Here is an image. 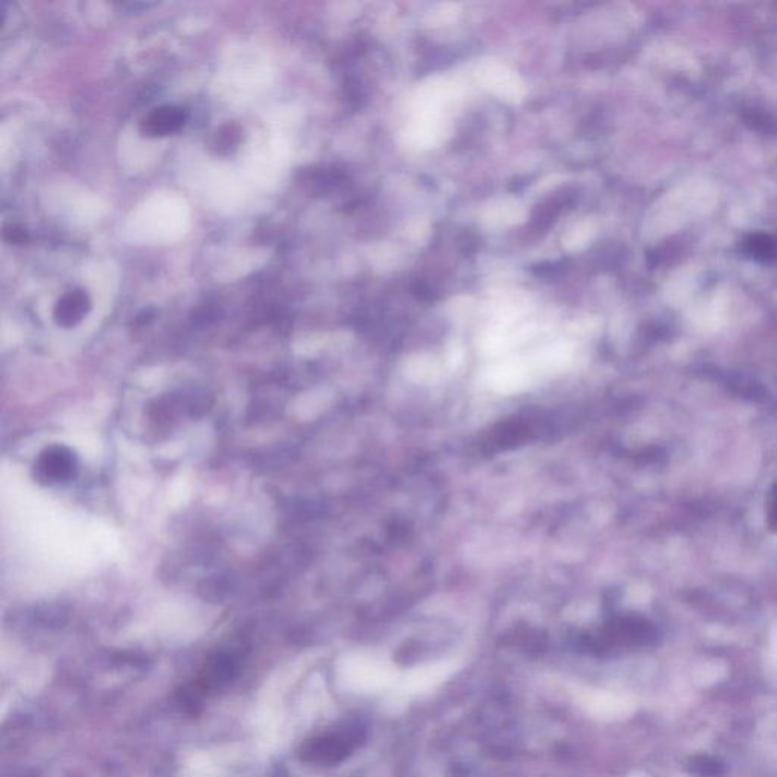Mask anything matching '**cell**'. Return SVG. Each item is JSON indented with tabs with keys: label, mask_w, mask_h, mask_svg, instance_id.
<instances>
[{
	"label": "cell",
	"mask_w": 777,
	"mask_h": 777,
	"mask_svg": "<svg viewBox=\"0 0 777 777\" xmlns=\"http://www.w3.org/2000/svg\"><path fill=\"white\" fill-rule=\"evenodd\" d=\"M360 740H362L360 729L353 726L343 727L307 741L299 750V758L309 764H339L353 753V750L359 746Z\"/></svg>",
	"instance_id": "obj_1"
},
{
	"label": "cell",
	"mask_w": 777,
	"mask_h": 777,
	"mask_svg": "<svg viewBox=\"0 0 777 777\" xmlns=\"http://www.w3.org/2000/svg\"><path fill=\"white\" fill-rule=\"evenodd\" d=\"M78 460L66 447H51L41 453L35 465L38 480L45 483L69 482L75 477Z\"/></svg>",
	"instance_id": "obj_2"
},
{
	"label": "cell",
	"mask_w": 777,
	"mask_h": 777,
	"mask_svg": "<svg viewBox=\"0 0 777 777\" xmlns=\"http://www.w3.org/2000/svg\"><path fill=\"white\" fill-rule=\"evenodd\" d=\"M239 658L234 653H218L210 658L196 683V693H207L214 689L224 688L237 676Z\"/></svg>",
	"instance_id": "obj_3"
},
{
	"label": "cell",
	"mask_w": 777,
	"mask_h": 777,
	"mask_svg": "<svg viewBox=\"0 0 777 777\" xmlns=\"http://www.w3.org/2000/svg\"><path fill=\"white\" fill-rule=\"evenodd\" d=\"M186 120L187 113L183 108L175 107V105H164V107L155 108L143 119L142 131L146 136H167V134L177 133L178 129L183 128Z\"/></svg>",
	"instance_id": "obj_4"
},
{
	"label": "cell",
	"mask_w": 777,
	"mask_h": 777,
	"mask_svg": "<svg viewBox=\"0 0 777 777\" xmlns=\"http://www.w3.org/2000/svg\"><path fill=\"white\" fill-rule=\"evenodd\" d=\"M90 310V298L84 290L67 293L55 307V321L63 327H73L82 321Z\"/></svg>",
	"instance_id": "obj_5"
},
{
	"label": "cell",
	"mask_w": 777,
	"mask_h": 777,
	"mask_svg": "<svg viewBox=\"0 0 777 777\" xmlns=\"http://www.w3.org/2000/svg\"><path fill=\"white\" fill-rule=\"evenodd\" d=\"M747 245L750 246V254H753V257L762 258V260L776 257L777 245L770 237L753 236Z\"/></svg>",
	"instance_id": "obj_6"
},
{
	"label": "cell",
	"mask_w": 777,
	"mask_h": 777,
	"mask_svg": "<svg viewBox=\"0 0 777 777\" xmlns=\"http://www.w3.org/2000/svg\"><path fill=\"white\" fill-rule=\"evenodd\" d=\"M765 524L770 532L777 535V482L771 486L765 498Z\"/></svg>",
	"instance_id": "obj_7"
},
{
	"label": "cell",
	"mask_w": 777,
	"mask_h": 777,
	"mask_svg": "<svg viewBox=\"0 0 777 777\" xmlns=\"http://www.w3.org/2000/svg\"><path fill=\"white\" fill-rule=\"evenodd\" d=\"M691 771L699 776L714 777L721 773V767L717 762L709 758H697L693 761Z\"/></svg>",
	"instance_id": "obj_8"
},
{
	"label": "cell",
	"mask_w": 777,
	"mask_h": 777,
	"mask_svg": "<svg viewBox=\"0 0 777 777\" xmlns=\"http://www.w3.org/2000/svg\"><path fill=\"white\" fill-rule=\"evenodd\" d=\"M4 236L8 242L14 243V245H23V243H26L29 240L28 233H26L25 228H22L20 225L16 224H11L8 225V227H5Z\"/></svg>",
	"instance_id": "obj_9"
}]
</instances>
